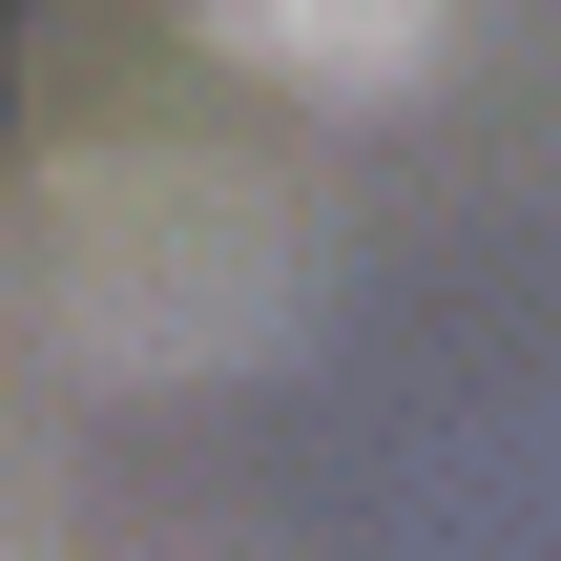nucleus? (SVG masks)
Returning a JSON list of instances; mask_svg holds the SVG:
<instances>
[{"label":"nucleus","mask_w":561,"mask_h":561,"mask_svg":"<svg viewBox=\"0 0 561 561\" xmlns=\"http://www.w3.org/2000/svg\"><path fill=\"white\" fill-rule=\"evenodd\" d=\"M42 312H62V354H104V375H208V354H250V333L291 312V208H271L250 167H187V146L83 167L62 229H42Z\"/></svg>","instance_id":"f257e3e1"},{"label":"nucleus","mask_w":561,"mask_h":561,"mask_svg":"<svg viewBox=\"0 0 561 561\" xmlns=\"http://www.w3.org/2000/svg\"><path fill=\"white\" fill-rule=\"evenodd\" d=\"M208 42L291 62V83H416L437 62V0H208Z\"/></svg>","instance_id":"f03ea898"}]
</instances>
